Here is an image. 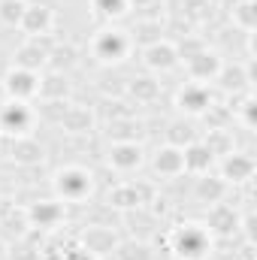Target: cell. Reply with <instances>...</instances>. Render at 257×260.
Masks as SVG:
<instances>
[{"mask_svg": "<svg viewBox=\"0 0 257 260\" xmlns=\"http://www.w3.org/2000/svg\"><path fill=\"white\" fill-rule=\"evenodd\" d=\"M209 245H212L209 230L200 227V224H185V227H179V230L173 233V251H176L179 257H185V260L206 257Z\"/></svg>", "mask_w": 257, "mask_h": 260, "instance_id": "obj_1", "label": "cell"}, {"mask_svg": "<svg viewBox=\"0 0 257 260\" xmlns=\"http://www.w3.org/2000/svg\"><path fill=\"white\" fill-rule=\"evenodd\" d=\"M94 58L100 61V64H118V61H124L130 52V37L124 30H100L97 37H94Z\"/></svg>", "mask_w": 257, "mask_h": 260, "instance_id": "obj_2", "label": "cell"}, {"mask_svg": "<svg viewBox=\"0 0 257 260\" xmlns=\"http://www.w3.org/2000/svg\"><path fill=\"white\" fill-rule=\"evenodd\" d=\"M34 124V109L30 103H21V100H9L0 106V130L9 133V136H24Z\"/></svg>", "mask_w": 257, "mask_h": 260, "instance_id": "obj_3", "label": "cell"}, {"mask_svg": "<svg viewBox=\"0 0 257 260\" xmlns=\"http://www.w3.org/2000/svg\"><path fill=\"white\" fill-rule=\"evenodd\" d=\"M6 94H9V100H21V103H30L34 97H40V76L37 73H30V70H21V67H15V70H9V76H6Z\"/></svg>", "mask_w": 257, "mask_h": 260, "instance_id": "obj_4", "label": "cell"}, {"mask_svg": "<svg viewBox=\"0 0 257 260\" xmlns=\"http://www.w3.org/2000/svg\"><path fill=\"white\" fill-rule=\"evenodd\" d=\"M58 191H61L64 200L79 203V200H85L91 194V176L85 170H79V167H67V170L58 173Z\"/></svg>", "mask_w": 257, "mask_h": 260, "instance_id": "obj_5", "label": "cell"}, {"mask_svg": "<svg viewBox=\"0 0 257 260\" xmlns=\"http://www.w3.org/2000/svg\"><path fill=\"white\" fill-rule=\"evenodd\" d=\"M109 167L118 173H133L142 167V148L136 142H115L109 148Z\"/></svg>", "mask_w": 257, "mask_h": 260, "instance_id": "obj_6", "label": "cell"}, {"mask_svg": "<svg viewBox=\"0 0 257 260\" xmlns=\"http://www.w3.org/2000/svg\"><path fill=\"white\" fill-rule=\"evenodd\" d=\"M49 27H52V9L46 3H27L24 18H21V30L27 37H43V34H49Z\"/></svg>", "mask_w": 257, "mask_h": 260, "instance_id": "obj_7", "label": "cell"}, {"mask_svg": "<svg viewBox=\"0 0 257 260\" xmlns=\"http://www.w3.org/2000/svg\"><path fill=\"white\" fill-rule=\"evenodd\" d=\"M221 173H224L221 179H227V182H248L251 173H254V160L242 151H227V157L221 164Z\"/></svg>", "mask_w": 257, "mask_h": 260, "instance_id": "obj_8", "label": "cell"}, {"mask_svg": "<svg viewBox=\"0 0 257 260\" xmlns=\"http://www.w3.org/2000/svg\"><path fill=\"white\" fill-rule=\"evenodd\" d=\"M145 67L148 70H173V67L179 64V52H176V46L173 43H164V40H157V43H151L148 49H145Z\"/></svg>", "mask_w": 257, "mask_h": 260, "instance_id": "obj_9", "label": "cell"}, {"mask_svg": "<svg viewBox=\"0 0 257 260\" xmlns=\"http://www.w3.org/2000/svg\"><path fill=\"white\" fill-rule=\"evenodd\" d=\"M182 157H185V173H194V176H203V173H209V167H212V148L206 145V142H197L194 139L191 145H185L182 148Z\"/></svg>", "mask_w": 257, "mask_h": 260, "instance_id": "obj_10", "label": "cell"}, {"mask_svg": "<svg viewBox=\"0 0 257 260\" xmlns=\"http://www.w3.org/2000/svg\"><path fill=\"white\" fill-rule=\"evenodd\" d=\"M188 64V73H191V79L194 82H209V79H215L218 73H221V61H218V55H212V52H197L194 58H188L185 61Z\"/></svg>", "mask_w": 257, "mask_h": 260, "instance_id": "obj_11", "label": "cell"}, {"mask_svg": "<svg viewBox=\"0 0 257 260\" xmlns=\"http://www.w3.org/2000/svg\"><path fill=\"white\" fill-rule=\"evenodd\" d=\"M209 103H212L209 88H206V85H200V82L185 85V88H182V94H179V106H182L185 112H194V115L206 112V109H209Z\"/></svg>", "mask_w": 257, "mask_h": 260, "instance_id": "obj_12", "label": "cell"}, {"mask_svg": "<svg viewBox=\"0 0 257 260\" xmlns=\"http://www.w3.org/2000/svg\"><path fill=\"white\" fill-rule=\"evenodd\" d=\"M227 194V182L221 179V176H209V173H203L197 182H194V197L197 200H203V203H221V197Z\"/></svg>", "mask_w": 257, "mask_h": 260, "instance_id": "obj_13", "label": "cell"}, {"mask_svg": "<svg viewBox=\"0 0 257 260\" xmlns=\"http://www.w3.org/2000/svg\"><path fill=\"white\" fill-rule=\"evenodd\" d=\"M151 164H154V170L160 176H179V173H185V157H182V148H176V145L157 148V154H154Z\"/></svg>", "mask_w": 257, "mask_h": 260, "instance_id": "obj_14", "label": "cell"}, {"mask_svg": "<svg viewBox=\"0 0 257 260\" xmlns=\"http://www.w3.org/2000/svg\"><path fill=\"white\" fill-rule=\"evenodd\" d=\"M82 242H85V248L91 254H109V251L118 248V239L112 236L109 227H88L85 236H82Z\"/></svg>", "mask_w": 257, "mask_h": 260, "instance_id": "obj_15", "label": "cell"}, {"mask_svg": "<svg viewBox=\"0 0 257 260\" xmlns=\"http://www.w3.org/2000/svg\"><path fill=\"white\" fill-rule=\"evenodd\" d=\"M46 61H49V49H40V40H34V37H30V40L15 52V67L30 70V73H37Z\"/></svg>", "mask_w": 257, "mask_h": 260, "instance_id": "obj_16", "label": "cell"}, {"mask_svg": "<svg viewBox=\"0 0 257 260\" xmlns=\"http://www.w3.org/2000/svg\"><path fill=\"white\" fill-rule=\"evenodd\" d=\"M70 85H67V76L64 73H49V76H40V97L49 100V103H58L64 100Z\"/></svg>", "mask_w": 257, "mask_h": 260, "instance_id": "obj_17", "label": "cell"}, {"mask_svg": "<svg viewBox=\"0 0 257 260\" xmlns=\"http://www.w3.org/2000/svg\"><path fill=\"white\" fill-rule=\"evenodd\" d=\"M61 215H64V209H61V203H55V200H43V203H37V206L30 209V221L40 224V227H55V224L61 221Z\"/></svg>", "mask_w": 257, "mask_h": 260, "instance_id": "obj_18", "label": "cell"}, {"mask_svg": "<svg viewBox=\"0 0 257 260\" xmlns=\"http://www.w3.org/2000/svg\"><path fill=\"white\" fill-rule=\"evenodd\" d=\"M206 230H215V233H230V230H236V215H233V209L230 206H224V203H215V209L209 212V227Z\"/></svg>", "mask_w": 257, "mask_h": 260, "instance_id": "obj_19", "label": "cell"}, {"mask_svg": "<svg viewBox=\"0 0 257 260\" xmlns=\"http://www.w3.org/2000/svg\"><path fill=\"white\" fill-rule=\"evenodd\" d=\"M215 79H221L224 91H242L245 85H251V76H245L242 67H221V73Z\"/></svg>", "mask_w": 257, "mask_h": 260, "instance_id": "obj_20", "label": "cell"}, {"mask_svg": "<svg viewBox=\"0 0 257 260\" xmlns=\"http://www.w3.org/2000/svg\"><path fill=\"white\" fill-rule=\"evenodd\" d=\"M24 9H27L24 0H0V21H3L6 27H15V24L21 27Z\"/></svg>", "mask_w": 257, "mask_h": 260, "instance_id": "obj_21", "label": "cell"}, {"mask_svg": "<svg viewBox=\"0 0 257 260\" xmlns=\"http://www.w3.org/2000/svg\"><path fill=\"white\" fill-rule=\"evenodd\" d=\"M12 157H15V160H24V164H34V160H40V157H43V148H40L34 139L18 136V139H15V145H12Z\"/></svg>", "mask_w": 257, "mask_h": 260, "instance_id": "obj_22", "label": "cell"}, {"mask_svg": "<svg viewBox=\"0 0 257 260\" xmlns=\"http://www.w3.org/2000/svg\"><path fill=\"white\" fill-rule=\"evenodd\" d=\"M109 203H115V206H124V209H133V206H139V191H136V185L115 188V191L109 194Z\"/></svg>", "mask_w": 257, "mask_h": 260, "instance_id": "obj_23", "label": "cell"}, {"mask_svg": "<svg viewBox=\"0 0 257 260\" xmlns=\"http://www.w3.org/2000/svg\"><path fill=\"white\" fill-rule=\"evenodd\" d=\"M157 82L154 79H133L130 82V94L136 97V100H154L157 97Z\"/></svg>", "mask_w": 257, "mask_h": 260, "instance_id": "obj_24", "label": "cell"}, {"mask_svg": "<svg viewBox=\"0 0 257 260\" xmlns=\"http://www.w3.org/2000/svg\"><path fill=\"white\" fill-rule=\"evenodd\" d=\"M94 6H97L106 18H118V15H124L130 9L127 0H94Z\"/></svg>", "mask_w": 257, "mask_h": 260, "instance_id": "obj_25", "label": "cell"}, {"mask_svg": "<svg viewBox=\"0 0 257 260\" xmlns=\"http://www.w3.org/2000/svg\"><path fill=\"white\" fill-rule=\"evenodd\" d=\"M73 55H76V49H73V46H64V49H55V52H49L55 73H61V67H64V70H67V67H73V61H76Z\"/></svg>", "mask_w": 257, "mask_h": 260, "instance_id": "obj_26", "label": "cell"}, {"mask_svg": "<svg viewBox=\"0 0 257 260\" xmlns=\"http://www.w3.org/2000/svg\"><path fill=\"white\" fill-rule=\"evenodd\" d=\"M151 0H127V6H148Z\"/></svg>", "mask_w": 257, "mask_h": 260, "instance_id": "obj_27", "label": "cell"}, {"mask_svg": "<svg viewBox=\"0 0 257 260\" xmlns=\"http://www.w3.org/2000/svg\"><path fill=\"white\" fill-rule=\"evenodd\" d=\"M0 257H3V242H0Z\"/></svg>", "mask_w": 257, "mask_h": 260, "instance_id": "obj_28", "label": "cell"}]
</instances>
